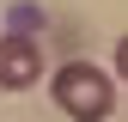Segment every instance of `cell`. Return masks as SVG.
Returning <instances> with one entry per match:
<instances>
[{"label": "cell", "mask_w": 128, "mask_h": 122, "mask_svg": "<svg viewBox=\"0 0 128 122\" xmlns=\"http://www.w3.org/2000/svg\"><path fill=\"white\" fill-rule=\"evenodd\" d=\"M55 110L73 116V122H104L116 110V80H110L104 67H92V61H67V67H55Z\"/></svg>", "instance_id": "obj_1"}, {"label": "cell", "mask_w": 128, "mask_h": 122, "mask_svg": "<svg viewBox=\"0 0 128 122\" xmlns=\"http://www.w3.org/2000/svg\"><path fill=\"white\" fill-rule=\"evenodd\" d=\"M43 80V43L37 37H0V92H30Z\"/></svg>", "instance_id": "obj_2"}]
</instances>
